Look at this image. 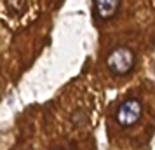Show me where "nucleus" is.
<instances>
[{"instance_id":"nucleus-1","label":"nucleus","mask_w":155,"mask_h":150,"mask_svg":"<svg viewBox=\"0 0 155 150\" xmlns=\"http://www.w3.org/2000/svg\"><path fill=\"white\" fill-rule=\"evenodd\" d=\"M134 52L129 47H117L106 58V66L113 75H127L134 66Z\"/></svg>"},{"instance_id":"nucleus-2","label":"nucleus","mask_w":155,"mask_h":150,"mask_svg":"<svg viewBox=\"0 0 155 150\" xmlns=\"http://www.w3.org/2000/svg\"><path fill=\"white\" fill-rule=\"evenodd\" d=\"M143 115V105L140 100H126L117 110V122L124 128L134 126Z\"/></svg>"},{"instance_id":"nucleus-3","label":"nucleus","mask_w":155,"mask_h":150,"mask_svg":"<svg viewBox=\"0 0 155 150\" xmlns=\"http://www.w3.org/2000/svg\"><path fill=\"white\" fill-rule=\"evenodd\" d=\"M120 7V0H94V9L99 19H112Z\"/></svg>"}]
</instances>
